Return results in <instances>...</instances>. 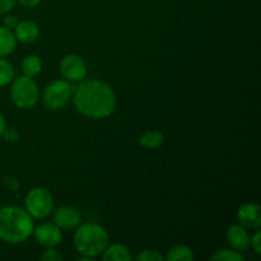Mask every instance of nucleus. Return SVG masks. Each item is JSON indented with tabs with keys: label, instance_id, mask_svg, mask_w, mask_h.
Instances as JSON below:
<instances>
[{
	"label": "nucleus",
	"instance_id": "f257e3e1",
	"mask_svg": "<svg viewBox=\"0 0 261 261\" xmlns=\"http://www.w3.org/2000/svg\"><path fill=\"white\" fill-rule=\"evenodd\" d=\"M74 106L88 119H105L116 109L117 98L109 83L97 79L82 82L74 92Z\"/></svg>",
	"mask_w": 261,
	"mask_h": 261
},
{
	"label": "nucleus",
	"instance_id": "f03ea898",
	"mask_svg": "<svg viewBox=\"0 0 261 261\" xmlns=\"http://www.w3.org/2000/svg\"><path fill=\"white\" fill-rule=\"evenodd\" d=\"M33 218L25 209L7 205L0 209V239L8 244L24 242L33 233Z\"/></svg>",
	"mask_w": 261,
	"mask_h": 261
},
{
	"label": "nucleus",
	"instance_id": "7ed1b4c3",
	"mask_svg": "<svg viewBox=\"0 0 261 261\" xmlns=\"http://www.w3.org/2000/svg\"><path fill=\"white\" fill-rule=\"evenodd\" d=\"M110 237L106 229L97 223H84L78 227L74 233V247L82 256H99L109 246Z\"/></svg>",
	"mask_w": 261,
	"mask_h": 261
},
{
	"label": "nucleus",
	"instance_id": "20e7f679",
	"mask_svg": "<svg viewBox=\"0 0 261 261\" xmlns=\"http://www.w3.org/2000/svg\"><path fill=\"white\" fill-rule=\"evenodd\" d=\"M10 98L18 109H32L37 105L38 98H40V91H38L37 84L30 76H17L12 81Z\"/></svg>",
	"mask_w": 261,
	"mask_h": 261
},
{
	"label": "nucleus",
	"instance_id": "39448f33",
	"mask_svg": "<svg viewBox=\"0 0 261 261\" xmlns=\"http://www.w3.org/2000/svg\"><path fill=\"white\" fill-rule=\"evenodd\" d=\"M25 211L32 218L43 219L53 212L54 198L45 188H33L28 191L24 200Z\"/></svg>",
	"mask_w": 261,
	"mask_h": 261
},
{
	"label": "nucleus",
	"instance_id": "423d86ee",
	"mask_svg": "<svg viewBox=\"0 0 261 261\" xmlns=\"http://www.w3.org/2000/svg\"><path fill=\"white\" fill-rule=\"evenodd\" d=\"M73 94V87L68 81L58 79L53 81L43 89L42 102L43 106L50 111H58L63 109Z\"/></svg>",
	"mask_w": 261,
	"mask_h": 261
},
{
	"label": "nucleus",
	"instance_id": "0eeeda50",
	"mask_svg": "<svg viewBox=\"0 0 261 261\" xmlns=\"http://www.w3.org/2000/svg\"><path fill=\"white\" fill-rule=\"evenodd\" d=\"M87 64L83 59L75 54L65 55L60 61V73L68 82H78L86 78Z\"/></svg>",
	"mask_w": 261,
	"mask_h": 261
},
{
	"label": "nucleus",
	"instance_id": "6e6552de",
	"mask_svg": "<svg viewBox=\"0 0 261 261\" xmlns=\"http://www.w3.org/2000/svg\"><path fill=\"white\" fill-rule=\"evenodd\" d=\"M36 241L43 247H56L61 244L63 233L55 223H42L33 229Z\"/></svg>",
	"mask_w": 261,
	"mask_h": 261
},
{
	"label": "nucleus",
	"instance_id": "1a4fd4ad",
	"mask_svg": "<svg viewBox=\"0 0 261 261\" xmlns=\"http://www.w3.org/2000/svg\"><path fill=\"white\" fill-rule=\"evenodd\" d=\"M82 214L76 208L70 205L60 206L54 213V223L63 229H74L81 224Z\"/></svg>",
	"mask_w": 261,
	"mask_h": 261
},
{
	"label": "nucleus",
	"instance_id": "9d476101",
	"mask_svg": "<svg viewBox=\"0 0 261 261\" xmlns=\"http://www.w3.org/2000/svg\"><path fill=\"white\" fill-rule=\"evenodd\" d=\"M237 221L240 226L246 229H259L261 227L260 205L255 203H246L237 211Z\"/></svg>",
	"mask_w": 261,
	"mask_h": 261
},
{
	"label": "nucleus",
	"instance_id": "9b49d317",
	"mask_svg": "<svg viewBox=\"0 0 261 261\" xmlns=\"http://www.w3.org/2000/svg\"><path fill=\"white\" fill-rule=\"evenodd\" d=\"M226 237L229 246L236 251H245L250 247V239L251 237H250L247 229L240 224L229 227Z\"/></svg>",
	"mask_w": 261,
	"mask_h": 261
},
{
	"label": "nucleus",
	"instance_id": "f8f14e48",
	"mask_svg": "<svg viewBox=\"0 0 261 261\" xmlns=\"http://www.w3.org/2000/svg\"><path fill=\"white\" fill-rule=\"evenodd\" d=\"M14 36L22 43H32L40 36V27L33 20H22L15 25Z\"/></svg>",
	"mask_w": 261,
	"mask_h": 261
},
{
	"label": "nucleus",
	"instance_id": "ddd939ff",
	"mask_svg": "<svg viewBox=\"0 0 261 261\" xmlns=\"http://www.w3.org/2000/svg\"><path fill=\"white\" fill-rule=\"evenodd\" d=\"M102 259L103 261H132L133 257L127 247H125L124 245L115 244L105 249V251L102 252Z\"/></svg>",
	"mask_w": 261,
	"mask_h": 261
},
{
	"label": "nucleus",
	"instance_id": "4468645a",
	"mask_svg": "<svg viewBox=\"0 0 261 261\" xmlns=\"http://www.w3.org/2000/svg\"><path fill=\"white\" fill-rule=\"evenodd\" d=\"M15 42H17V38L12 30L4 25L0 27V58L10 55L14 51Z\"/></svg>",
	"mask_w": 261,
	"mask_h": 261
},
{
	"label": "nucleus",
	"instance_id": "2eb2a0df",
	"mask_svg": "<svg viewBox=\"0 0 261 261\" xmlns=\"http://www.w3.org/2000/svg\"><path fill=\"white\" fill-rule=\"evenodd\" d=\"M20 69H22L23 75L35 78L42 70V61H41V59L37 55H30L24 58V60L22 61Z\"/></svg>",
	"mask_w": 261,
	"mask_h": 261
},
{
	"label": "nucleus",
	"instance_id": "dca6fc26",
	"mask_svg": "<svg viewBox=\"0 0 261 261\" xmlns=\"http://www.w3.org/2000/svg\"><path fill=\"white\" fill-rule=\"evenodd\" d=\"M195 259L193 250L185 245H177L172 247L166 255L165 260L167 261H193Z\"/></svg>",
	"mask_w": 261,
	"mask_h": 261
},
{
	"label": "nucleus",
	"instance_id": "f3484780",
	"mask_svg": "<svg viewBox=\"0 0 261 261\" xmlns=\"http://www.w3.org/2000/svg\"><path fill=\"white\" fill-rule=\"evenodd\" d=\"M163 143H165V137L162 133L157 132V130L145 132L139 139V144L148 149H155V148L161 147Z\"/></svg>",
	"mask_w": 261,
	"mask_h": 261
},
{
	"label": "nucleus",
	"instance_id": "a211bd4d",
	"mask_svg": "<svg viewBox=\"0 0 261 261\" xmlns=\"http://www.w3.org/2000/svg\"><path fill=\"white\" fill-rule=\"evenodd\" d=\"M14 79V68L9 61L0 58V87H5Z\"/></svg>",
	"mask_w": 261,
	"mask_h": 261
},
{
	"label": "nucleus",
	"instance_id": "6ab92c4d",
	"mask_svg": "<svg viewBox=\"0 0 261 261\" xmlns=\"http://www.w3.org/2000/svg\"><path fill=\"white\" fill-rule=\"evenodd\" d=\"M212 261H242L244 256L241 255V252L236 251V250H218L216 251V254L211 257Z\"/></svg>",
	"mask_w": 261,
	"mask_h": 261
},
{
	"label": "nucleus",
	"instance_id": "aec40b11",
	"mask_svg": "<svg viewBox=\"0 0 261 261\" xmlns=\"http://www.w3.org/2000/svg\"><path fill=\"white\" fill-rule=\"evenodd\" d=\"M135 260L138 261H165V257L155 250H144L140 252Z\"/></svg>",
	"mask_w": 261,
	"mask_h": 261
},
{
	"label": "nucleus",
	"instance_id": "412c9836",
	"mask_svg": "<svg viewBox=\"0 0 261 261\" xmlns=\"http://www.w3.org/2000/svg\"><path fill=\"white\" fill-rule=\"evenodd\" d=\"M41 260L42 261H61L63 256L60 255V252L58 250H55V247H46V250L43 251V254L41 255Z\"/></svg>",
	"mask_w": 261,
	"mask_h": 261
},
{
	"label": "nucleus",
	"instance_id": "4be33fe9",
	"mask_svg": "<svg viewBox=\"0 0 261 261\" xmlns=\"http://www.w3.org/2000/svg\"><path fill=\"white\" fill-rule=\"evenodd\" d=\"M250 245L254 249V251L256 252L257 255L261 254V233L260 231H256L254 233V236L250 239Z\"/></svg>",
	"mask_w": 261,
	"mask_h": 261
},
{
	"label": "nucleus",
	"instance_id": "5701e85b",
	"mask_svg": "<svg viewBox=\"0 0 261 261\" xmlns=\"http://www.w3.org/2000/svg\"><path fill=\"white\" fill-rule=\"evenodd\" d=\"M17 0H0V14H7L14 8Z\"/></svg>",
	"mask_w": 261,
	"mask_h": 261
},
{
	"label": "nucleus",
	"instance_id": "b1692460",
	"mask_svg": "<svg viewBox=\"0 0 261 261\" xmlns=\"http://www.w3.org/2000/svg\"><path fill=\"white\" fill-rule=\"evenodd\" d=\"M3 135H4L5 140H8V142H15V140H18V138H19V133L15 129H13V127H9V129L5 127Z\"/></svg>",
	"mask_w": 261,
	"mask_h": 261
},
{
	"label": "nucleus",
	"instance_id": "393cba45",
	"mask_svg": "<svg viewBox=\"0 0 261 261\" xmlns=\"http://www.w3.org/2000/svg\"><path fill=\"white\" fill-rule=\"evenodd\" d=\"M17 24H18V19L15 15H7V17L3 19V25L7 28H9V30L15 28V25Z\"/></svg>",
	"mask_w": 261,
	"mask_h": 261
},
{
	"label": "nucleus",
	"instance_id": "a878e982",
	"mask_svg": "<svg viewBox=\"0 0 261 261\" xmlns=\"http://www.w3.org/2000/svg\"><path fill=\"white\" fill-rule=\"evenodd\" d=\"M24 8H35L41 3V0H17Z\"/></svg>",
	"mask_w": 261,
	"mask_h": 261
},
{
	"label": "nucleus",
	"instance_id": "bb28decb",
	"mask_svg": "<svg viewBox=\"0 0 261 261\" xmlns=\"http://www.w3.org/2000/svg\"><path fill=\"white\" fill-rule=\"evenodd\" d=\"M5 119H4V115L0 112V135H3V133H4L5 130Z\"/></svg>",
	"mask_w": 261,
	"mask_h": 261
}]
</instances>
